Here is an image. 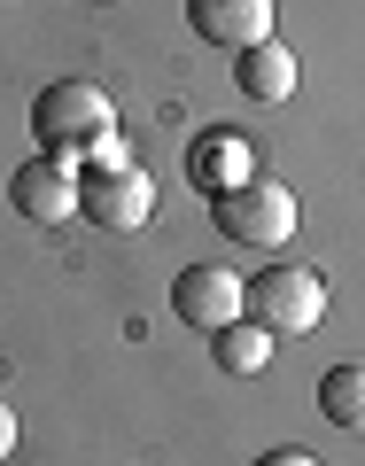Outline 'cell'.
I'll list each match as a JSON object with an SVG mask.
<instances>
[{"label":"cell","instance_id":"4fadbf2b","mask_svg":"<svg viewBox=\"0 0 365 466\" xmlns=\"http://www.w3.org/2000/svg\"><path fill=\"white\" fill-rule=\"evenodd\" d=\"M8 451H16V412L0 404V459H8Z\"/></svg>","mask_w":365,"mask_h":466},{"label":"cell","instance_id":"30bf717a","mask_svg":"<svg viewBox=\"0 0 365 466\" xmlns=\"http://www.w3.org/2000/svg\"><path fill=\"white\" fill-rule=\"evenodd\" d=\"M319 420L327 428H365V358H342V366L319 373Z\"/></svg>","mask_w":365,"mask_h":466},{"label":"cell","instance_id":"8992f818","mask_svg":"<svg viewBox=\"0 0 365 466\" xmlns=\"http://www.w3.org/2000/svg\"><path fill=\"white\" fill-rule=\"evenodd\" d=\"M8 202L32 226H63V218H78V171L55 164V156H32V164L8 171Z\"/></svg>","mask_w":365,"mask_h":466},{"label":"cell","instance_id":"52a82bcc","mask_svg":"<svg viewBox=\"0 0 365 466\" xmlns=\"http://www.w3.org/2000/svg\"><path fill=\"white\" fill-rule=\"evenodd\" d=\"M187 32L202 39V47H265L272 39V0H187Z\"/></svg>","mask_w":365,"mask_h":466},{"label":"cell","instance_id":"3957f363","mask_svg":"<svg viewBox=\"0 0 365 466\" xmlns=\"http://www.w3.org/2000/svg\"><path fill=\"white\" fill-rule=\"evenodd\" d=\"M249 319L280 342V334H311L327 319V280L311 265H265L249 280Z\"/></svg>","mask_w":365,"mask_h":466},{"label":"cell","instance_id":"9c48e42d","mask_svg":"<svg viewBox=\"0 0 365 466\" xmlns=\"http://www.w3.org/2000/svg\"><path fill=\"white\" fill-rule=\"evenodd\" d=\"M296 47H280V39H265V47H241L233 55V86H241V101H257V109H280L288 94H296Z\"/></svg>","mask_w":365,"mask_h":466},{"label":"cell","instance_id":"7c38bea8","mask_svg":"<svg viewBox=\"0 0 365 466\" xmlns=\"http://www.w3.org/2000/svg\"><path fill=\"white\" fill-rule=\"evenodd\" d=\"M249 466H319V459H311V451H296V443H280V451H257Z\"/></svg>","mask_w":365,"mask_h":466},{"label":"cell","instance_id":"ba28073f","mask_svg":"<svg viewBox=\"0 0 365 466\" xmlns=\"http://www.w3.org/2000/svg\"><path fill=\"white\" fill-rule=\"evenodd\" d=\"M187 179L218 202V195H233V187L257 179V148L241 133H195V140H187Z\"/></svg>","mask_w":365,"mask_h":466},{"label":"cell","instance_id":"8fae6325","mask_svg":"<svg viewBox=\"0 0 365 466\" xmlns=\"http://www.w3.org/2000/svg\"><path fill=\"white\" fill-rule=\"evenodd\" d=\"M210 350H218V366L241 373V381L272 366V334L257 327V319H233V327H218V334H210Z\"/></svg>","mask_w":365,"mask_h":466},{"label":"cell","instance_id":"6da1fadb","mask_svg":"<svg viewBox=\"0 0 365 466\" xmlns=\"http://www.w3.org/2000/svg\"><path fill=\"white\" fill-rule=\"evenodd\" d=\"M32 133H39V156H55V164H94V156H117L125 140H117V109L109 94H101L94 78H55L39 86L32 101Z\"/></svg>","mask_w":365,"mask_h":466},{"label":"cell","instance_id":"7a4b0ae2","mask_svg":"<svg viewBox=\"0 0 365 466\" xmlns=\"http://www.w3.org/2000/svg\"><path fill=\"white\" fill-rule=\"evenodd\" d=\"M78 218L94 233H140L156 218V179L125 148L94 156V164H78Z\"/></svg>","mask_w":365,"mask_h":466},{"label":"cell","instance_id":"277c9868","mask_svg":"<svg viewBox=\"0 0 365 466\" xmlns=\"http://www.w3.org/2000/svg\"><path fill=\"white\" fill-rule=\"evenodd\" d=\"M210 226L226 241H249V249H280L288 233H296V195L280 179H249V187H233V195L210 202Z\"/></svg>","mask_w":365,"mask_h":466},{"label":"cell","instance_id":"5b68a950","mask_svg":"<svg viewBox=\"0 0 365 466\" xmlns=\"http://www.w3.org/2000/svg\"><path fill=\"white\" fill-rule=\"evenodd\" d=\"M171 311L187 319V327L218 334L233 327V319H249V280L226 265H179V280H171Z\"/></svg>","mask_w":365,"mask_h":466}]
</instances>
